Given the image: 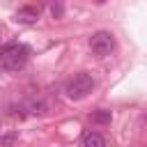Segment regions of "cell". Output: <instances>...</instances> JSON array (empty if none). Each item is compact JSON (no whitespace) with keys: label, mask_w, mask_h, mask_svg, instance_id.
<instances>
[{"label":"cell","mask_w":147,"mask_h":147,"mask_svg":"<svg viewBox=\"0 0 147 147\" xmlns=\"http://www.w3.org/2000/svg\"><path fill=\"white\" fill-rule=\"evenodd\" d=\"M90 119H92L94 124H110L113 115H110V110H94V113L90 115Z\"/></svg>","instance_id":"obj_6"},{"label":"cell","mask_w":147,"mask_h":147,"mask_svg":"<svg viewBox=\"0 0 147 147\" xmlns=\"http://www.w3.org/2000/svg\"><path fill=\"white\" fill-rule=\"evenodd\" d=\"M39 14H41V7L39 5H23L16 9L14 14V21L16 23H23V25H32L39 21Z\"/></svg>","instance_id":"obj_4"},{"label":"cell","mask_w":147,"mask_h":147,"mask_svg":"<svg viewBox=\"0 0 147 147\" xmlns=\"http://www.w3.org/2000/svg\"><path fill=\"white\" fill-rule=\"evenodd\" d=\"M94 90V78L87 74V71H80V74H76L69 83H67V87H64V92H67V96L69 99H74V101H80V99H85L90 92Z\"/></svg>","instance_id":"obj_2"},{"label":"cell","mask_w":147,"mask_h":147,"mask_svg":"<svg viewBox=\"0 0 147 147\" xmlns=\"http://www.w3.org/2000/svg\"><path fill=\"white\" fill-rule=\"evenodd\" d=\"M18 142V131H7L0 136V147H14Z\"/></svg>","instance_id":"obj_7"},{"label":"cell","mask_w":147,"mask_h":147,"mask_svg":"<svg viewBox=\"0 0 147 147\" xmlns=\"http://www.w3.org/2000/svg\"><path fill=\"white\" fill-rule=\"evenodd\" d=\"M83 147H106V138L96 131H90L83 138Z\"/></svg>","instance_id":"obj_5"},{"label":"cell","mask_w":147,"mask_h":147,"mask_svg":"<svg viewBox=\"0 0 147 147\" xmlns=\"http://www.w3.org/2000/svg\"><path fill=\"white\" fill-rule=\"evenodd\" d=\"M28 60H30V48L21 41H11L0 48V64L7 71H21L28 64Z\"/></svg>","instance_id":"obj_1"},{"label":"cell","mask_w":147,"mask_h":147,"mask_svg":"<svg viewBox=\"0 0 147 147\" xmlns=\"http://www.w3.org/2000/svg\"><path fill=\"white\" fill-rule=\"evenodd\" d=\"M90 48H92V53H94V55L106 57V55H110V53H113V48H115V39H113V34H110V32L99 30V32H94V34L90 37Z\"/></svg>","instance_id":"obj_3"},{"label":"cell","mask_w":147,"mask_h":147,"mask_svg":"<svg viewBox=\"0 0 147 147\" xmlns=\"http://www.w3.org/2000/svg\"><path fill=\"white\" fill-rule=\"evenodd\" d=\"M48 11H51L53 18H60V16L64 14V7H62L60 2H53V5H48Z\"/></svg>","instance_id":"obj_8"}]
</instances>
